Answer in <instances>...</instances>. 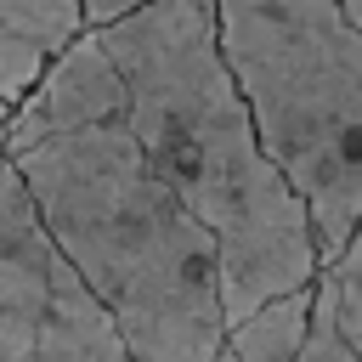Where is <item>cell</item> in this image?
I'll return each mask as SVG.
<instances>
[{"mask_svg":"<svg viewBox=\"0 0 362 362\" xmlns=\"http://www.w3.org/2000/svg\"><path fill=\"white\" fill-rule=\"evenodd\" d=\"M317 288H322V300H328V311H334L339 339L362 356V238H356L334 266H322Z\"/></svg>","mask_w":362,"mask_h":362,"instance_id":"9c48e42d","label":"cell"},{"mask_svg":"<svg viewBox=\"0 0 362 362\" xmlns=\"http://www.w3.org/2000/svg\"><path fill=\"white\" fill-rule=\"evenodd\" d=\"M356 238H362V226H356Z\"/></svg>","mask_w":362,"mask_h":362,"instance_id":"5bb4252c","label":"cell"},{"mask_svg":"<svg viewBox=\"0 0 362 362\" xmlns=\"http://www.w3.org/2000/svg\"><path fill=\"white\" fill-rule=\"evenodd\" d=\"M40 362H141L130 351V339L113 328V317L90 300V288L68 272L62 255H57V283H51Z\"/></svg>","mask_w":362,"mask_h":362,"instance_id":"52a82bcc","label":"cell"},{"mask_svg":"<svg viewBox=\"0 0 362 362\" xmlns=\"http://www.w3.org/2000/svg\"><path fill=\"white\" fill-rule=\"evenodd\" d=\"M51 249L141 362H221L226 288L209 226L158 181L130 124H90L11 158Z\"/></svg>","mask_w":362,"mask_h":362,"instance_id":"7a4b0ae2","label":"cell"},{"mask_svg":"<svg viewBox=\"0 0 362 362\" xmlns=\"http://www.w3.org/2000/svg\"><path fill=\"white\" fill-rule=\"evenodd\" d=\"M339 11H345V17L356 23V28H362V0H339Z\"/></svg>","mask_w":362,"mask_h":362,"instance_id":"7c38bea8","label":"cell"},{"mask_svg":"<svg viewBox=\"0 0 362 362\" xmlns=\"http://www.w3.org/2000/svg\"><path fill=\"white\" fill-rule=\"evenodd\" d=\"M300 362H362V356H356V351L339 339V328H334V311H328L322 288H317V311H311V334H305Z\"/></svg>","mask_w":362,"mask_h":362,"instance_id":"30bf717a","label":"cell"},{"mask_svg":"<svg viewBox=\"0 0 362 362\" xmlns=\"http://www.w3.org/2000/svg\"><path fill=\"white\" fill-rule=\"evenodd\" d=\"M96 40L130 90L124 124L136 147L221 249L226 328H243L283 294L317 288V226L255 136L249 102L221 57L215 0H153L96 28Z\"/></svg>","mask_w":362,"mask_h":362,"instance_id":"6da1fadb","label":"cell"},{"mask_svg":"<svg viewBox=\"0 0 362 362\" xmlns=\"http://www.w3.org/2000/svg\"><path fill=\"white\" fill-rule=\"evenodd\" d=\"M6 124H11V102L0 96V136H6Z\"/></svg>","mask_w":362,"mask_h":362,"instance_id":"4fadbf2b","label":"cell"},{"mask_svg":"<svg viewBox=\"0 0 362 362\" xmlns=\"http://www.w3.org/2000/svg\"><path fill=\"white\" fill-rule=\"evenodd\" d=\"M124 113H130V90H124L113 57L102 51V40L90 28L79 45H68L51 62V74L11 113L0 141H6V158H17L28 147H40V141H57V136H74V130H90V124H113Z\"/></svg>","mask_w":362,"mask_h":362,"instance_id":"5b68a950","label":"cell"},{"mask_svg":"<svg viewBox=\"0 0 362 362\" xmlns=\"http://www.w3.org/2000/svg\"><path fill=\"white\" fill-rule=\"evenodd\" d=\"M153 0H85V17H90V28H113V23H124V17H136V11H147Z\"/></svg>","mask_w":362,"mask_h":362,"instance_id":"8fae6325","label":"cell"},{"mask_svg":"<svg viewBox=\"0 0 362 362\" xmlns=\"http://www.w3.org/2000/svg\"><path fill=\"white\" fill-rule=\"evenodd\" d=\"M57 249L0 141V362H40Z\"/></svg>","mask_w":362,"mask_h":362,"instance_id":"277c9868","label":"cell"},{"mask_svg":"<svg viewBox=\"0 0 362 362\" xmlns=\"http://www.w3.org/2000/svg\"><path fill=\"white\" fill-rule=\"evenodd\" d=\"M311 311H317V288H300V294L272 300L243 328H232L226 356L232 362H300L305 334H311Z\"/></svg>","mask_w":362,"mask_h":362,"instance_id":"ba28073f","label":"cell"},{"mask_svg":"<svg viewBox=\"0 0 362 362\" xmlns=\"http://www.w3.org/2000/svg\"><path fill=\"white\" fill-rule=\"evenodd\" d=\"M90 34L85 0H0V96L11 113L34 96L51 62Z\"/></svg>","mask_w":362,"mask_h":362,"instance_id":"8992f818","label":"cell"},{"mask_svg":"<svg viewBox=\"0 0 362 362\" xmlns=\"http://www.w3.org/2000/svg\"><path fill=\"white\" fill-rule=\"evenodd\" d=\"M255 136L334 266L362 226V28L339 0H215Z\"/></svg>","mask_w":362,"mask_h":362,"instance_id":"3957f363","label":"cell"}]
</instances>
